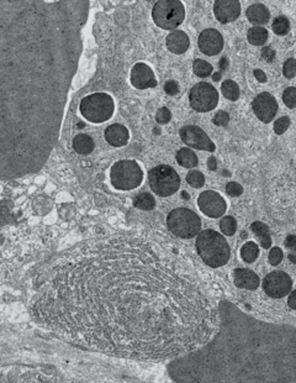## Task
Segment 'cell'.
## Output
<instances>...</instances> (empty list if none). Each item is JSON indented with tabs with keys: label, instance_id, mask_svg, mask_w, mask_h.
<instances>
[{
	"label": "cell",
	"instance_id": "cell-18",
	"mask_svg": "<svg viewBox=\"0 0 296 383\" xmlns=\"http://www.w3.org/2000/svg\"><path fill=\"white\" fill-rule=\"evenodd\" d=\"M234 280L235 284L238 288L249 289V291H254L259 287V277L257 273L253 271L247 270V268H237L234 272Z\"/></svg>",
	"mask_w": 296,
	"mask_h": 383
},
{
	"label": "cell",
	"instance_id": "cell-36",
	"mask_svg": "<svg viewBox=\"0 0 296 383\" xmlns=\"http://www.w3.org/2000/svg\"><path fill=\"white\" fill-rule=\"evenodd\" d=\"M171 119H172V113L169 109H167V108L158 109L157 114H156V120H157L158 124H167V122L171 121Z\"/></svg>",
	"mask_w": 296,
	"mask_h": 383
},
{
	"label": "cell",
	"instance_id": "cell-38",
	"mask_svg": "<svg viewBox=\"0 0 296 383\" xmlns=\"http://www.w3.org/2000/svg\"><path fill=\"white\" fill-rule=\"evenodd\" d=\"M281 260H283V251H281L279 247L271 248V251L269 252L270 265H273V266H278V265L281 262Z\"/></svg>",
	"mask_w": 296,
	"mask_h": 383
},
{
	"label": "cell",
	"instance_id": "cell-40",
	"mask_svg": "<svg viewBox=\"0 0 296 383\" xmlns=\"http://www.w3.org/2000/svg\"><path fill=\"white\" fill-rule=\"evenodd\" d=\"M164 90L169 95H177L179 93V84L175 81H168L164 84Z\"/></svg>",
	"mask_w": 296,
	"mask_h": 383
},
{
	"label": "cell",
	"instance_id": "cell-20",
	"mask_svg": "<svg viewBox=\"0 0 296 383\" xmlns=\"http://www.w3.org/2000/svg\"><path fill=\"white\" fill-rule=\"evenodd\" d=\"M130 134L127 127L121 124H114L106 127L105 130V140L114 147H121L127 144Z\"/></svg>",
	"mask_w": 296,
	"mask_h": 383
},
{
	"label": "cell",
	"instance_id": "cell-8",
	"mask_svg": "<svg viewBox=\"0 0 296 383\" xmlns=\"http://www.w3.org/2000/svg\"><path fill=\"white\" fill-rule=\"evenodd\" d=\"M152 18L161 29L174 30L184 21V5L179 0H160L153 7Z\"/></svg>",
	"mask_w": 296,
	"mask_h": 383
},
{
	"label": "cell",
	"instance_id": "cell-23",
	"mask_svg": "<svg viewBox=\"0 0 296 383\" xmlns=\"http://www.w3.org/2000/svg\"><path fill=\"white\" fill-rule=\"evenodd\" d=\"M177 161L182 167L185 168H193V167L197 166L199 160H197L196 153L193 150L184 147V149H180L177 153Z\"/></svg>",
	"mask_w": 296,
	"mask_h": 383
},
{
	"label": "cell",
	"instance_id": "cell-21",
	"mask_svg": "<svg viewBox=\"0 0 296 383\" xmlns=\"http://www.w3.org/2000/svg\"><path fill=\"white\" fill-rule=\"evenodd\" d=\"M246 15L247 19L256 26L267 24L270 18L269 10H268L267 7H265L264 4H262V3H256V4L251 5V7L247 9Z\"/></svg>",
	"mask_w": 296,
	"mask_h": 383
},
{
	"label": "cell",
	"instance_id": "cell-19",
	"mask_svg": "<svg viewBox=\"0 0 296 383\" xmlns=\"http://www.w3.org/2000/svg\"><path fill=\"white\" fill-rule=\"evenodd\" d=\"M166 43L168 50L172 53L182 54L185 51H188L189 46H190V40H189L188 35L182 30H174L166 38Z\"/></svg>",
	"mask_w": 296,
	"mask_h": 383
},
{
	"label": "cell",
	"instance_id": "cell-32",
	"mask_svg": "<svg viewBox=\"0 0 296 383\" xmlns=\"http://www.w3.org/2000/svg\"><path fill=\"white\" fill-rule=\"evenodd\" d=\"M186 182L193 188H201L205 184V177L201 172L191 171L186 176Z\"/></svg>",
	"mask_w": 296,
	"mask_h": 383
},
{
	"label": "cell",
	"instance_id": "cell-16",
	"mask_svg": "<svg viewBox=\"0 0 296 383\" xmlns=\"http://www.w3.org/2000/svg\"><path fill=\"white\" fill-rule=\"evenodd\" d=\"M131 83L137 89L153 88L157 86L152 68L146 63H136L131 70Z\"/></svg>",
	"mask_w": 296,
	"mask_h": 383
},
{
	"label": "cell",
	"instance_id": "cell-49",
	"mask_svg": "<svg viewBox=\"0 0 296 383\" xmlns=\"http://www.w3.org/2000/svg\"><path fill=\"white\" fill-rule=\"evenodd\" d=\"M183 197H184L185 199H189V198H190V197H189V194H186V193H183Z\"/></svg>",
	"mask_w": 296,
	"mask_h": 383
},
{
	"label": "cell",
	"instance_id": "cell-35",
	"mask_svg": "<svg viewBox=\"0 0 296 383\" xmlns=\"http://www.w3.org/2000/svg\"><path fill=\"white\" fill-rule=\"evenodd\" d=\"M283 75L286 78H292L296 75V59L289 58L286 59L283 66Z\"/></svg>",
	"mask_w": 296,
	"mask_h": 383
},
{
	"label": "cell",
	"instance_id": "cell-30",
	"mask_svg": "<svg viewBox=\"0 0 296 383\" xmlns=\"http://www.w3.org/2000/svg\"><path fill=\"white\" fill-rule=\"evenodd\" d=\"M193 70H194V73L197 77H201V78H205V77H209L211 73H212V66H211L210 63H207L206 61H204V59H195L194 61V65H193Z\"/></svg>",
	"mask_w": 296,
	"mask_h": 383
},
{
	"label": "cell",
	"instance_id": "cell-10",
	"mask_svg": "<svg viewBox=\"0 0 296 383\" xmlns=\"http://www.w3.org/2000/svg\"><path fill=\"white\" fill-rule=\"evenodd\" d=\"M189 102L191 108L197 113H206L217 106L218 93L212 84L200 82L191 88Z\"/></svg>",
	"mask_w": 296,
	"mask_h": 383
},
{
	"label": "cell",
	"instance_id": "cell-46",
	"mask_svg": "<svg viewBox=\"0 0 296 383\" xmlns=\"http://www.w3.org/2000/svg\"><path fill=\"white\" fill-rule=\"evenodd\" d=\"M220 67H221V70H227V67H229V61H227V58H226V57H224V58H221V61H220Z\"/></svg>",
	"mask_w": 296,
	"mask_h": 383
},
{
	"label": "cell",
	"instance_id": "cell-15",
	"mask_svg": "<svg viewBox=\"0 0 296 383\" xmlns=\"http://www.w3.org/2000/svg\"><path fill=\"white\" fill-rule=\"evenodd\" d=\"M199 48L206 56H215L224 48V37L215 29L204 30L199 36Z\"/></svg>",
	"mask_w": 296,
	"mask_h": 383
},
{
	"label": "cell",
	"instance_id": "cell-3",
	"mask_svg": "<svg viewBox=\"0 0 296 383\" xmlns=\"http://www.w3.org/2000/svg\"><path fill=\"white\" fill-rule=\"evenodd\" d=\"M218 327L199 349L168 365L179 383H296V328L218 303Z\"/></svg>",
	"mask_w": 296,
	"mask_h": 383
},
{
	"label": "cell",
	"instance_id": "cell-45",
	"mask_svg": "<svg viewBox=\"0 0 296 383\" xmlns=\"http://www.w3.org/2000/svg\"><path fill=\"white\" fill-rule=\"evenodd\" d=\"M207 167H209V169H211V171H216L217 169V161H216V158L213 156H211L209 160H207Z\"/></svg>",
	"mask_w": 296,
	"mask_h": 383
},
{
	"label": "cell",
	"instance_id": "cell-31",
	"mask_svg": "<svg viewBox=\"0 0 296 383\" xmlns=\"http://www.w3.org/2000/svg\"><path fill=\"white\" fill-rule=\"evenodd\" d=\"M220 229L227 236H232L237 230V221L234 217H225L220 221Z\"/></svg>",
	"mask_w": 296,
	"mask_h": 383
},
{
	"label": "cell",
	"instance_id": "cell-6",
	"mask_svg": "<svg viewBox=\"0 0 296 383\" xmlns=\"http://www.w3.org/2000/svg\"><path fill=\"white\" fill-rule=\"evenodd\" d=\"M114 99L106 93H94L83 98L79 110L88 121L99 124L109 120L114 114Z\"/></svg>",
	"mask_w": 296,
	"mask_h": 383
},
{
	"label": "cell",
	"instance_id": "cell-42",
	"mask_svg": "<svg viewBox=\"0 0 296 383\" xmlns=\"http://www.w3.org/2000/svg\"><path fill=\"white\" fill-rule=\"evenodd\" d=\"M254 77H256L259 83H265L267 82V76H265V73L262 70H254Z\"/></svg>",
	"mask_w": 296,
	"mask_h": 383
},
{
	"label": "cell",
	"instance_id": "cell-41",
	"mask_svg": "<svg viewBox=\"0 0 296 383\" xmlns=\"http://www.w3.org/2000/svg\"><path fill=\"white\" fill-rule=\"evenodd\" d=\"M284 245H285V247L289 248V250L291 251L292 253H296V236L295 235H289V236H286V239H285V241H284Z\"/></svg>",
	"mask_w": 296,
	"mask_h": 383
},
{
	"label": "cell",
	"instance_id": "cell-37",
	"mask_svg": "<svg viewBox=\"0 0 296 383\" xmlns=\"http://www.w3.org/2000/svg\"><path fill=\"white\" fill-rule=\"evenodd\" d=\"M212 121H213V124L217 125V126H226L230 121V116L226 111H224V110L217 111V113L215 114V116H213Z\"/></svg>",
	"mask_w": 296,
	"mask_h": 383
},
{
	"label": "cell",
	"instance_id": "cell-24",
	"mask_svg": "<svg viewBox=\"0 0 296 383\" xmlns=\"http://www.w3.org/2000/svg\"><path fill=\"white\" fill-rule=\"evenodd\" d=\"M252 231L260 239V245L263 248H269L271 245V237L269 234V228L264 223L260 221H254L251 226Z\"/></svg>",
	"mask_w": 296,
	"mask_h": 383
},
{
	"label": "cell",
	"instance_id": "cell-44",
	"mask_svg": "<svg viewBox=\"0 0 296 383\" xmlns=\"http://www.w3.org/2000/svg\"><path fill=\"white\" fill-rule=\"evenodd\" d=\"M263 57H264L267 61H271L274 58V51L270 47H267L263 50Z\"/></svg>",
	"mask_w": 296,
	"mask_h": 383
},
{
	"label": "cell",
	"instance_id": "cell-14",
	"mask_svg": "<svg viewBox=\"0 0 296 383\" xmlns=\"http://www.w3.org/2000/svg\"><path fill=\"white\" fill-rule=\"evenodd\" d=\"M252 109L260 121L268 124L275 117L276 111H278V103L270 93L263 92L253 99Z\"/></svg>",
	"mask_w": 296,
	"mask_h": 383
},
{
	"label": "cell",
	"instance_id": "cell-12",
	"mask_svg": "<svg viewBox=\"0 0 296 383\" xmlns=\"http://www.w3.org/2000/svg\"><path fill=\"white\" fill-rule=\"evenodd\" d=\"M179 134L183 142L193 149L207 152L215 151V144L211 141V139L201 127L195 126V125H186L180 129Z\"/></svg>",
	"mask_w": 296,
	"mask_h": 383
},
{
	"label": "cell",
	"instance_id": "cell-26",
	"mask_svg": "<svg viewBox=\"0 0 296 383\" xmlns=\"http://www.w3.org/2000/svg\"><path fill=\"white\" fill-rule=\"evenodd\" d=\"M259 256V247L257 246L256 242L249 241L246 242L245 245L241 248V257L247 264H252L257 260V257Z\"/></svg>",
	"mask_w": 296,
	"mask_h": 383
},
{
	"label": "cell",
	"instance_id": "cell-7",
	"mask_svg": "<svg viewBox=\"0 0 296 383\" xmlns=\"http://www.w3.org/2000/svg\"><path fill=\"white\" fill-rule=\"evenodd\" d=\"M111 184L117 190L135 189L142 183L143 172L136 161L122 160L115 162L110 171Z\"/></svg>",
	"mask_w": 296,
	"mask_h": 383
},
{
	"label": "cell",
	"instance_id": "cell-48",
	"mask_svg": "<svg viewBox=\"0 0 296 383\" xmlns=\"http://www.w3.org/2000/svg\"><path fill=\"white\" fill-rule=\"evenodd\" d=\"M212 79H213V81H220V79H221V73H215V75H213L212 76Z\"/></svg>",
	"mask_w": 296,
	"mask_h": 383
},
{
	"label": "cell",
	"instance_id": "cell-4",
	"mask_svg": "<svg viewBox=\"0 0 296 383\" xmlns=\"http://www.w3.org/2000/svg\"><path fill=\"white\" fill-rule=\"evenodd\" d=\"M195 246L197 255L207 266L212 268L225 266L231 256V250L226 239L211 229L200 231Z\"/></svg>",
	"mask_w": 296,
	"mask_h": 383
},
{
	"label": "cell",
	"instance_id": "cell-9",
	"mask_svg": "<svg viewBox=\"0 0 296 383\" xmlns=\"http://www.w3.org/2000/svg\"><path fill=\"white\" fill-rule=\"evenodd\" d=\"M151 189L160 197H169L177 193L180 187V177L168 165H160L148 172Z\"/></svg>",
	"mask_w": 296,
	"mask_h": 383
},
{
	"label": "cell",
	"instance_id": "cell-13",
	"mask_svg": "<svg viewBox=\"0 0 296 383\" xmlns=\"http://www.w3.org/2000/svg\"><path fill=\"white\" fill-rule=\"evenodd\" d=\"M197 205L205 215L213 219L222 217L227 209L225 199L217 191L213 190L202 191L197 198Z\"/></svg>",
	"mask_w": 296,
	"mask_h": 383
},
{
	"label": "cell",
	"instance_id": "cell-28",
	"mask_svg": "<svg viewBox=\"0 0 296 383\" xmlns=\"http://www.w3.org/2000/svg\"><path fill=\"white\" fill-rule=\"evenodd\" d=\"M133 205H135L137 209L152 210L156 207V201L150 193H141L135 197Z\"/></svg>",
	"mask_w": 296,
	"mask_h": 383
},
{
	"label": "cell",
	"instance_id": "cell-17",
	"mask_svg": "<svg viewBox=\"0 0 296 383\" xmlns=\"http://www.w3.org/2000/svg\"><path fill=\"white\" fill-rule=\"evenodd\" d=\"M213 13L221 24L237 20L241 14V4L237 0H217L213 5Z\"/></svg>",
	"mask_w": 296,
	"mask_h": 383
},
{
	"label": "cell",
	"instance_id": "cell-43",
	"mask_svg": "<svg viewBox=\"0 0 296 383\" xmlns=\"http://www.w3.org/2000/svg\"><path fill=\"white\" fill-rule=\"evenodd\" d=\"M287 305L291 309H296V291H292L289 295V299H287Z\"/></svg>",
	"mask_w": 296,
	"mask_h": 383
},
{
	"label": "cell",
	"instance_id": "cell-11",
	"mask_svg": "<svg viewBox=\"0 0 296 383\" xmlns=\"http://www.w3.org/2000/svg\"><path fill=\"white\" fill-rule=\"evenodd\" d=\"M292 281L287 273L283 271H274L263 280V291L270 298H284L291 292Z\"/></svg>",
	"mask_w": 296,
	"mask_h": 383
},
{
	"label": "cell",
	"instance_id": "cell-47",
	"mask_svg": "<svg viewBox=\"0 0 296 383\" xmlns=\"http://www.w3.org/2000/svg\"><path fill=\"white\" fill-rule=\"evenodd\" d=\"M287 257H289V260L292 262V264H296V253L290 252L289 256H287Z\"/></svg>",
	"mask_w": 296,
	"mask_h": 383
},
{
	"label": "cell",
	"instance_id": "cell-27",
	"mask_svg": "<svg viewBox=\"0 0 296 383\" xmlns=\"http://www.w3.org/2000/svg\"><path fill=\"white\" fill-rule=\"evenodd\" d=\"M221 92L224 94L225 98H227L229 100H237L240 98V87L236 83L235 81L231 79H227L222 83L221 86Z\"/></svg>",
	"mask_w": 296,
	"mask_h": 383
},
{
	"label": "cell",
	"instance_id": "cell-39",
	"mask_svg": "<svg viewBox=\"0 0 296 383\" xmlns=\"http://www.w3.org/2000/svg\"><path fill=\"white\" fill-rule=\"evenodd\" d=\"M226 193L231 197H238L243 193V188L238 183L229 182L226 185Z\"/></svg>",
	"mask_w": 296,
	"mask_h": 383
},
{
	"label": "cell",
	"instance_id": "cell-29",
	"mask_svg": "<svg viewBox=\"0 0 296 383\" xmlns=\"http://www.w3.org/2000/svg\"><path fill=\"white\" fill-rule=\"evenodd\" d=\"M290 30V21L286 16H278V18L274 19L273 21V31L276 35H286Z\"/></svg>",
	"mask_w": 296,
	"mask_h": 383
},
{
	"label": "cell",
	"instance_id": "cell-22",
	"mask_svg": "<svg viewBox=\"0 0 296 383\" xmlns=\"http://www.w3.org/2000/svg\"><path fill=\"white\" fill-rule=\"evenodd\" d=\"M73 149L81 155H88L94 150V141L87 134H78L73 139Z\"/></svg>",
	"mask_w": 296,
	"mask_h": 383
},
{
	"label": "cell",
	"instance_id": "cell-2",
	"mask_svg": "<svg viewBox=\"0 0 296 383\" xmlns=\"http://www.w3.org/2000/svg\"><path fill=\"white\" fill-rule=\"evenodd\" d=\"M89 0H0V176L36 173L61 133Z\"/></svg>",
	"mask_w": 296,
	"mask_h": 383
},
{
	"label": "cell",
	"instance_id": "cell-25",
	"mask_svg": "<svg viewBox=\"0 0 296 383\" xmlns=\"http://www.w3.org/2000/svg\"><path fill=\"white\" fill-rule=\"evenodd\" d=\"M247 38H248L249 43H252V45L262 46L267 42L268 31L264 27L253 26L252 29H249L248 34H247Z\"/></svg>",
	"mask_w": 296,
	"mask_h": 383
},
{
	"label": "cell",
	"instance_id": "cell-33",
	"mask_svg": "<svg viewBox=\"0 0 296 383\" xmlns=\"http://www.w3.org/2000/svg\"><path fill=\"white\" fill-rule=\"evenodd\" d=\"M283 102L287 108H296V88H294V87H289V88L284 90Z\"/></svg>",
	"mask_w": 296,
	"mask_h": 383
},
{
	"label": "cell",
	"instance_id": "cell-5",
	"mask_svg": "<svg viewBox=\"0 0 296 383\" xmlns=\"http://www.w3.org/2000/svg\"><path fill=\"white\" fill-rule=\"evenodd\" d=\"M167 226L173 235L182 239H191L200 234L201 220L195 212L186 208L172 210L167 217Z\"/></svg>",
	"mask_w": 296,
	"mask_h": 383
},
{
	"label": "cell",
	"instance_id": "cell-34",
	"mask_svg": "<svg viewBox=\"0 0 296 383\" xmlns=\"http://www.w3.org/2000/svg\"><path fill=\"white\" fill-rule=\"evenodd\" d=\"M290 126V119L287 116L279 117L275 122H274V131L276 135H281L286 131V129Z\"/></svg>",
	"mask_w": 296,
	"mask_h": 383
},
{
	"label": "cell",
	"instance_id": "cell-1",
	"mask_svg": "<svg viewBox=\"0 0 296 383\" xmlns=\"http://www.w3.org/2000/svg\"><path fill=\"white\" fill-rule=\"evenodd\" d=\"M37 324L92 351L177 358L218 327V308L195 281L144 240H93L68 251L31 304Z\"/></svg>",
	"mask_w": 296,
	"mask_h": 383
}]
</instances>
